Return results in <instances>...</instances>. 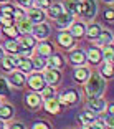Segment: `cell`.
Returning <instances> with one entry per match:
<instances>
[{
  "label": "cell",
  "mask_w": 114,
  "mask_h": 129,
  "mask_svg": "<svg viewBox=\"0 0 114 129\" xmlns=\"http://www.w3.org/2000/svg\"><path fill=\"white\" fill-rule=\"evenodd\" d=\"M0 103H2V101H0Z\"/></svg>",
  "instance_id": "c3c4849f"
},
{
  "label": "cell",
  "mask_w": 114,
  "mask_h": 129,
  "mask_svg": "<svg viewBox=\"0 0 114 129\" xmlns=\"http://www.w3.org/2000/svg\"><path fill=\"white\" fill-rule=\"evenodd\" d=\"M104 18H106L107 22H111V23H112V20H114V10H112L111 7L106 10V13H104Z\"/></svg>",
  "instance_id": "f35d334b"
},
{
  "label": "cell",
  "mask_w": 114,
  "mask_h": 129,
  "mask_svg": "<svg viewBox=\"0 0 114 129\" xmlns=\"http://www.w3.org/2000/svg\"><path fill=\"white\" fill-rule=\"evenodd\" d=\"M58 101H60V104H63V106H74V104L80 103V93L76 91V89H68V91H65L63 94H60Z\"/></svg>",
  "instance_id": "3957f363"
},
{
  "label": "cell",
  "mask_w": 114,
  "mask_h": 129,
  "mask_svg": "<svg viewBox=\"0 0 114 129\" xmlns=\"http://www.w3.org/2000/svg\"><path fill=\"white\" fill-rule=\"evenodd\" d=\"M99 33H101V27H99L98 23H93V25L86 27V31H84V35H88L89 40H98Z\"/></svg>",
  "instance_id": "cb8c5ba5"
},
{
  "label": "cell",
  "mask_w": 114,
  "mask_h": 129,
  "mask_svg": "<svg viewBox=\"0 0 114 129\" xmlns=\"http://www.w3.org/2000/svg\"><path fill=\"white\" fill-rule=\"evenodd\" d=\"M8 83L15 88H23L25 83H27V78H25V73L22 71H12L10 76H8Z\"/></svg>",
  "instance_id": "30bf717a"
},
{
  "label": "cell",
  "mask_w": 114,
  "mask_h": 129,
  "mask_svg": "<svg viewBox=\"0 0 114 129\" xmlns=\"http://www.w3.org/2000/svg\"><path fill=\"white\" fill-rule=\"evenodd\" d=\"M46 64H48L50 68H58V70H60V68L65 66V58L61 56L60 53H55V51H53V53L46 58Z\"/></svg>",
  "instance_id": "5bb4252c"
},
{
  "label": "cell",
  "mask_w": 114,
  "mask_h": 129,
  "mask_svg": "<svg viewBox=\"0 0 114 129\" xmlns=\"http://www.w3.org/2000/svg\"><path fill=\"white\" fill-rule=\"evenodd\" d=\"M76 2H78V0H65V4H63V10L68 12V13H73V15H74Z\"/></svg>",
  "instance_id": "e575fe53"
},
{
  "label": "cell",
  "mask_w": 114,
  "mask_h": 129,
  "mask_svg": "<svg viewBox=\"0 0 114 129\" xmlns=\"http://www.w3.org/2000/svg\"><path fill=\"white\" fill-rule=\"evenodd\" d=\"M73 18H74V15H73V13H68V12H61L60 15L55 18V22H56L58 28H68L69 25L73 23Z\"/></svg>",
  "instance_id": "8fae6325"
},
{
  "label": "cell",
  "mask_w": 114,
  "mask_h": 129,
  "mask_svg": "<svg viewBox=\"0 0 114 129\" xmlns=\"http://www.w3.org/2000/svg\"><path fill=\"white\" fill-rule=\"evenodd\" d=\"M103 2H106V4H112V0H103Z\"/></svg>",
  "instance_id": "bcb514c9"
},
{
  "label": "cell",
  "mask_w": 114,
  "mask_h": 129,
  "mask_svg": "<svg viewBox=\"0 0 114 129\" xmlns=\"http://www.w3.org/2000/svg\"><path fill=\"white\" fill-rule=\"evenodd\" d=\"M101 55H103V58L107 61V63H111V61H112V56H114V46H112V43L104 45V50L101 51Z\"/></svg>",
  "instance_id": "f546056e"
},
{
  "label": "cell",
  "mask_w": 114,
  "mask_h": 129,
  "mask_svg": "<svg viewBox=\"0 0 114 129\" xmlns=\"http://www.w3.org/2000/svg\"><path fill=\"white\" fill-rule=\"evenodd\" d=\"M86 60L89 61L91 64H99L101 60H103V55H101V50L99 48H89V51L86 53Z\"/></svg>",
  "instance_id": "e0dca14e"
},
{
  "label": "cell",
  "mask_w": 114,
  "mask_h": 129,
  "mask_svg": "<svg viewBox=\"0 0 114 129\" xmlns=\"http://www.w3.org/2000/svg\"><path fill=\"white\" fill-rule=\"evenodd\" d=\"M35 48H36V55H38V56H43V58H48L50 55L55 51L53 45H51V43H48V42H40V43H36V45H35Z\"/></svg>",
  "instance_id": "7c38bea8"
},
{
  "label": "cell",
  "mask_w": 114,
  "mask_h": 129,
  "mask_svg": "<svg viewBox=\"0 0 114 129\" xmlns=\"http://www.w3.org/2000/svg\"><path fill=\"white\" fill-rule=\"evenodd\" d=\"M98 42L101 43V45H107V43H112V33L107 30H101V33H99L98 37Z\"/></svg>",
  "instance_id": "1f68e13d"
},
{
  "label": "cell",
  "mask_w": 114,
  "mask_h": 129,
  "mask_svg": "<svg viewBox=\"0 0 114 129\" xmlns=\"http://www.w3.org/2000/svg\"><path fill=\"white\" fill-rule=\"evenodd\" d=\"M12 15H13V20H15V22H18V20H22V18H25V10H23L22 7H13V13H12Z\"/></svg>",
  "instance_id": "8d00e7d4"
},
{
  "label": "cell",
  "mask_w": 114,
  "mask_h": 129,
  "mask_svg": "<svg viewBox=\"0 0 114 129\" xmlns=\"http://www.w3.org/2000/svg\"><path fill=\"white\" fill-rule=\"evenodd\" d=\"M27 83L33 91H42L43 88L46 86V81H45V78H43V75H31L27 80Z\"/></svg>",
  "instance_id": "52a82bcc"
},
{
  "label": "cell",
  "mask_w": 114,
  "mask_h": 129,
  "mask_svg": "<svg viewBox=\"0 0 114 129\" xmlns=\"http://www.w3.org/2000/svg\"><path fill=\"white\" fill-rule=\"evenodd\" d=\"M50 98H56V91L51 84H48L42 89V99H50Z\"/></svg>",
  "instance_id": "836d02e7"
},
{
  "label": "cell",
  "mask_w": 114,
  "mask_h": 129,
  "mask_svg": "<svg viewBox=\"0 0 114 129\" xmlns=\"http://www.w3.org/2000/svg\"><path fill=\"white\" fill-rule=\"evenodd\" d=\"M8 0H0V4H7Z\"/></svg>",
  "instance_id": "7dc6e473"
},
{
  "label": "cell",
  "mask_w": 114,
  "mask_h": 129,
  "mask_svg": "<svg viewBox=\"0 0 114 129\" xmlns=\"http://www.w3.org/2000/svg\"><path fill=\"white\" fill-rule=\"evenodd\" d=\"M91 75V73H89V70L88 68H84L83 64H81V66H78V68L74 70V73H73V76H74V81L76 83H84V81L88 80V76Z\"/></svg>",
  "instance_id": "d6986e66"
},
{
  "label": "cell",
  "mask_w": 114,
  "mask_h": 129,
  "mask_svg": "<svg viewBox=\"0 0 114 129\" xmlns=\"http://www.w3.org/2000/svg\"><path fill=\"white\" fill-rule=\"evenodd\" d=\"M31 35H33L36 40H45V38H48V35H50V25H46L45 22L35 23L33 30H31Z\"/></svg>",
  "instance_id": "8992f818"
},
{
  "label": "cell",
  "mask_w": 114,
  "mask_h": 129,
  "mask_svg": "<svg viewBox=\"0 0 114 129\" xmlns=\"http://www.w3.org/2000/svg\"><path fill=\"white\" fill-rule=\"evenodd\" d=\"M40 127H45V129H50L51 126L48 124V122H35L33 124V129H40Z\"/></svg>",
  "instance_id": "b9f144b4"
},
{
  "label": "cell",
  "mask_w": 114,
  "mask_h": 129,
  "mask_svg": "<svg viewBox=\"0 0 114 129\" xmlns=\"http://www.w3.org/2000/svg\"><path fill=\"white\" fill-rule=\"evenodd\" d=\"M12 129H25V126L22 124V122H13V124H10Z\"/></svg>",
  "instance_id": "7bdbcfd3"
},
{
  "label": "cell",
  "mask_w": 114,
  "mask_h": 129,
  "mask_svg": "<svg viewBox=\"0 0 114 129\" xmlns=\"http://www.w3.org/2000/svg\"><path fill=\"white\" fill-rule=\"evenodd\" d=\"M96 119V113L94 111H91V109H84L83 113L78 116V121L81 122V124H84V126H88L89 122H93Z\"/></svg>",
  "instance_id": "603a6c76"
},
{
  "label": "cell",
  "mask_w": 114,
  "mask_h": 129,
  "mask_svg": "<svg viewBox=\"0 0 114 129\" xmlns=\"http://www.w3.org/2000/svg\"><path fill=\"white\" fill-rule=\"evenodd\" d=\"M25 104L30 109H38L40 104H42V96L36 94V93H27L25 94Z\"/></svg>",
  "instance_id": "9a60e30c"
},
{
  "label": "cell",
  "mask_w": 114,
  "mask_h": 129,
  "mask_svg": "<svg viewBox=\"0 0 114 129\" xmlns=\"http://www.w3.org/2000/svg\"><path fill=\"white\" fill-rule=\"evenodd\" d=\"M12 116H13V106H12V104L0 103V118L2 119H10Z\"/></svg>",
  "instance_id": "4316f807"
},
{
  "label": "cell",
  "mask_w": 114,
  "mask_h": 129,
  "mask_svg": "<svg viewBox=\"0 0 114 129\" xmlns=\"http://www.w3.org/2000/svg\"><path fill=\"white\" fill-rule=\"evenodd\" d=\"M0 25L2 27H12L15 25V20L12 13H0Z\"/></svg>",
  "instance_id": "4dcf8cb0"
},
{
  "label": "cell",
  "mask_w": 114,
  "mask_h": 129,
  "mask_svg": "<svg viewBox=\"0 0 114 129\" xmlns=\"http://www.w3.org/2000/svg\"><path fill=\"white\" fill-rule=\"evenodd\" d=\"M17 68H20L22 73H30L33 70V64H31V58L30 56H22L18 58V64H17Z\"/></svg>",
  "instance_id": "7402d4cb"
},
{
  "label": "cell",
  "mask_w": 114,
  "mask_h": 129,
  "mask_svg": "<svg viewBox=\"0 0 114 129\" xmlns=\"http://www.w3.org/2000/svg\"><path fill=\"white\" fill-rule=\"evenodd\" d=\"M50 4H51V0H33V5H35L36 8H42V10L48 8Z\"/></svg>",
  "instance_id": "74e56055"
},
{
  "label": "cell",
  "mask_w": 114,
  "mask_h": 129,
  "mask_svg": "<svg viewBox=\"0 0 114 129\" xmlns=\"http://www.w3.org/2000/svg\"><path fill=\"white\" fill-rule=\"evenodd\" d=\"M2 31H4L8 38H12V40H17V38L20 37V31L15 25H12V27H2Z\"/></svg>",
  "instance_id": "f1b7e54d"
},
{
  "label": "cell",
  "mask_w": 114,
  "mask_h": 129,
  "mask_svg": "<svg viewBox=\"0 0 114 129\" xmlns=\"http://www.w3.org/2000/svg\"><path fill=\"white\" fill-rule=\"evenodd\" d=\"M18 58L17 55H5L4 58H2V66H4L5 71H13V70L17 68V64H18Z\"/></svg>",
  "instance_id": "4fadbf2b"
},
{
  "label": "cell",
  "mask_w": 114,
  "mask_h": 129,
  "mask_svg": "<svg viewBox=\"0 0 114 129\" xmlns=\"http://www.w3.org/2000/svg\"><path fill=\"white\" fill-rule=\"evenodd\" d=\"M25 15H27V18L30 20L33 25H35V23L45 22V18H46V13L42 10V8H36V7H35V8H30V10H28Z\"/></svg>",
  "instance_id": "ba28073f"
},
{
  "label": "cell",
  "mask_w": 114,
  "mask_h": 129,
  "mask_svg": "<svg viewBox=\"0 0 114 129\" xmlns=\"http://www.w3.org/2000/svg\"><path fill=\"white\" fill-rule=\"evenodd\" d=\"M86 84V94L88 98H96V96H101L104 93V88H106V80H104L101 75H89L88 80L84 81Z\"/></svg>",
  "instance_id": "6da1fadb"
},
{
  "label": "cell",
  "mask_w": 114,
  "mask_h": 129,
  "mask_svg": "<svg viewBox=\"0 0 114 129\" xmlns=\"http://www.w3.org/2000/svg\"><path fill=\"white\" fill-rule=\"evenodd\" d=\"M18 2V5L22 8H27V7H31V4H33V0H17Z\"/></svg>",
  "instance_id": "60d3db41"
},
{
  "label": "cell",
  "mask_w": 114,
  "mask_h": 129,
  "mask_svg": "<svg viewBox=\"0 0 114 129\" xmlns=\"http://www.w3.org/2000/svg\"><path fill=\"white\" fill-rule=\"evenodd\" d=\"M43 78H45L46 84H58L61 81V71L58 68H45L43 70Z\"/></svg>",
  "instance_id": "277c9868"
},
{
  "label": "cell",
  "mask_w": 114,
  "mask_h": 129,
  "mask_svg": "<svg viewBox=\"0 0 114 129\" xmlns=\"http://www.w3.org/2000/svg\"><path fill=\"white\" fill-rule=\"evenodd\" d=\"M15 27L18 28V31H20L22 35H25V33H31V30H33V23H31L30 20L25 17V18L15 22Z\"/></svg>",
  "instance_id": "ffe728a7"
},
{
  "label": "cell",
  "mask_w": 114,
  "mask_h": 129,
  "mask_svg": "<svg viewBox=\"0 0 114 129\" xmlns=\"http://www.w3.org/2000/svg\"><path fill=\"white\" fill-rule=\"evenodd\" d=\"M10 89H8V81L5 78H0V96H8Z\"/></svg>",
  "instance_id": "d590c367"
},
{
  "label": "cell",
  "mask_w": 114,
  "mask_h": 129,
  "mask_svg": "<svg viewBox=\"0 0 114 129\" xmlns=\"http://www.w3.org/2000/svg\"><path fill=\"white\" fill-rule=\"evenodd\" d=\"M5 127V122H4V119L0 118V129H4Z\"/></svg>",
  "instance_id": "f6af8a7d"
},
{
  "label": "cell",
  "mask_w": 114,
  "mask_h": 129,
  "mask_svg": "<svg viewBox=\"0 0 114 129\" xmlns=\"http://www.w3.org/2000/svg\"><path fill=\"white\" fill-rule=\"evenodd\" d=\"M71 27V30H69V33H71L73 38H81L84 35V31H86V25L81 22H76V23H71L69 25Z\"/></svg>",
  "instance_id": "44dd1931"
},
{
  "label": "cell",
  "mask_w": 114,
  "mask_h": 129,
  "mask_svg": "<svg viewBox=\"0 0 114 129\" xmlns=\"http://www.w3.org/2000/svg\"><path fill=\"white\" fill-rule=\"evenodd\" d=\"M4 56H5V50L0 46V61H2V58H4Z\"/></svg>",
  "instance_id": "ee69618b"
},
{
  "label": "cell",
  "mask_w": 114,
  "mask_h": 129,
  "mask_svg": "<svg viewBox=\"0 0 114 129\" xmlns=\"http://www.w3.org/2000/svg\"><path fill=\"white\" fill-rule=\"evenodd\" d=\"M74 38L71 37V33L69 31H60V35H58V45L60 46H63V48H66V50H71L73 46H74Z\"/></svg>",
  "instance_id": "9c48e42d"
},
{
  "label": "cell",
  "mask_w": 114,
  "mask_h": 129,
  "mask_svg": "<svg viewBox=\"0 0 114 129\" xmlns=\"http://www.w3.org/2000/svg\"><path fill=\"white\" fill-rule=\"evenodd\" d=\"M4 50H7V51H10V53H18L20 51V43L17 42V40H8V42H5V45H4Z\"/></svg>",
  "instance_id": "83f0119b"
},
{
  "label": "cell",
  "mask_w": 114,
  "mask_h": 129,
  "mask_svg": "<svg viewBox=\"0 0 114 129\" xmlns=\"http://www.w3.org/2000/svg\"><path fill=\"white\" fill-rule=\"evenodd\" d=\"M2 13H13V5L4 4V5H2Z\"/></svg>",
  "instance_id": "ab89813d"
},
{
  "label": "cell",
  "mask_w": 114,
  "mask_h": 129,
  "mask_svg": "<svg viewBox=\"0 0 114 129\" xmlns=\"http://www.w3.org/2000/svg\"><path fill=\"white\" fill-rule=\"evenodd\" d=\"M45 109L50 114H58L61 111V104L56 98H50V99H45Z\"/></svg>",
  "instance_id": "ac0fdd59"
},
{
  "label": "cell",
  "mask_w": 114,
  "mask_h": 129,
  "mask_svg": "<svg viewBox=\"0 0 114 129\" xmlns=\"http://www.w3.org/2000/svg\"><path fill=\"white\" fill-rule=\"evenodd\" d=\"M69 61H71L74 66H81V64L86 63V53L83 50H73L69 53Z\"/></svg>",
  "instance_id": "2e32d148"
},
{
  "label": "cell",
  "mask_w": 114,
  "mask_h": 129,
  "mask_svg": "<svg viewBox=\"0 0 114 129\" xmlns=\"http://www.w3.org/2000/svg\"><path fill=\"white\" fill-rule=\"evenodd\" d=\"M112 75H114V73H112V64L106 61V63L101 66V76H103L104 80H111Z\"/></svg>",
  "instance_id": "d6a6232c"
},
{
  "label": "cell",
  "mask_w": 114,
  "mask_h": 129,
  "mask_svg": "<svg viewBox=\"0 0 114 129\" xmlns=\"http://www.w3.org/2000/svg\"><path fill=\"white\" fill-rule=\"evenodd\" d=\"M31 64H33V70H36V71H43V70L48 66V64H46V58L38 56V55L31 58Z\"/></svg>",
  "instance_id": "484cf974"
},
{
  "label": "cell",
  "mask_w": 114,
  "mask_h": 129,
  "mask_svg": "<svg viewBox=\"0 0 114 129\" xmlns=\"http://www.w3.org/2000/svg\"><path fill=\"white\" fill-rule=\"evenodd\" d=\"M46 10H48V13H46V17H50V18H56V17L58 15H60V13H61V12H65V10H63V5H61V4H50V7L48 8H46Z\"/></svg>",
  "instance_id": "d4e9b609"
},
{
  "label": "cell",
  "mask_w": 114,
  "mask_h": 129,
  "mask_svg": "<svg viewBox=\"0 0 114 129\" xmlns=\"http://www.w3.org/2000/svg\"><path fill=\"white\" fill-rule=\"evenodd\" d=\"M106 108H107V104H106V101H104L101 96L89 98V103H88V109L94 111L96 114H101V113H104V111H106Z\"/></svg>",
  "instance_id": "5b68a950"
},
{
  "label": "cell",
  "mask_w": 114,
  "mask_h": 129,
  "mask_svg": "<svg viewBox=\"0 0 114 129\" xmlns=\"http://www.w3.org/2000/svg\"><path fill=\"white\" fill-rule=\"evenodd\" d=\"M96 10H98V7H96L94 0H78L74 7V15L91 18V17L96 15Z\"/></svg>",
  "instance_id": "7a4b0ae2"
}]
</instances>
